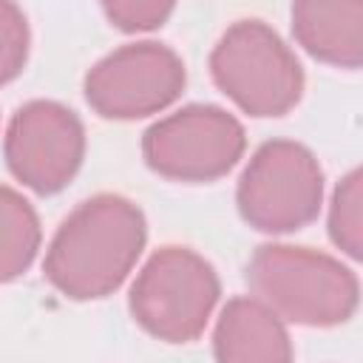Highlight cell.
Here are the masks:
<instances>
[{"label":"cell","mask_w":363,"mask_h":363,"mask_svg":"<svg viewBox=\"0 0 363 363\" xmlns=\"http://www.w3.org/2000/svg\"><path fill=\"white\" fill-rule=\"evenodd\" d=\"M221 295L213 264L190 247H162L139 269L128 306L133 320L156 340H196Z\"/></svg>","instance_id":"obj_4"},{"label":"cell","mask_w":363,"mask_h":363,"mask_svg":"<svg viewBox=\"0 0 363 363\" xmlns=\"http://www.w3.org/2000/svg\"><path fill=\"white\" fill-rule=\"evenodd\" d=\"M235 204L258 233H295L318 218L323 204V170L309 147L292 139L264 142L247 162Z\"/></svg>","instance_id":"obj_5"},{"label":"cell","mask_w":363,"mask_h":363,"mask_svg":"<svg viewBox=\"0 0 363 363\" xmlns=\"http://www.w3.org/2000/svg\"><path fill=\"white\" fill-rule=\"evenodd\" d=\"M255 298L298 326L346 323L360 303L357 275L340 258L309 247L261 244L244 269Z\"/></svg>","instance_id":"obj_2"},{"label":"cell","mask_w":363,"mask_h":363,"mask_svg":"<svg viewBox=\"0 0 363 363\" xmlns=\"http://www.w3.org/2000/svg\"><path fill=\"white\" fill-rule=\"evenodd\" d=\"M147 241L142 210L116 193L77 204L57 227L43 272L71 301H96L116 292L136 267Z\"/></svg>","instance_id":"obj_1"},{"label":"cell","mask_w":363,"mask_h":363,"mask_svg":"<svg viewBox=\"0 0 363 363\" xmlns=\"http://www.w3.org/2000/svg\"><path fill=\"white\" fill-rule=\"evenodd\" d=\"M187 82L182 57L153 40L102 57L85 74V99L102 119H142L173 105Z\"/></svg>","instance_id":"obj_7"},{"label":"cell","mask_w":363,"mask_h":363,"mask_svg":"<svg viewBox=\"0 0 363 363\" xmlns=\"http://www.w3.org/2000/svg\"><path fill=\"white\" fill-rule=\"evenodd\" d=\"M111 26L119 31L136 34V31H153L167 23L173 14L176 0H99Z\"/></svg>","instance_id":"obj_14"},{"label":"cell","mask_w":363,"mask_h":363,"mask_svg":"<svg viewBox=\"0 0 363 363\" xmlns=\"http://www.w3.org/2000/svg\"><path fill=\"white\" fill-rule=\"evenodd\" d=\"M40 241V218L28 199L0 184V284L26 275L37 258Z\"/></svg>","instance_id":"obj_11"},{"label":"cell","mask_w":363,"mask_h":363,"mask_svg":"<svg viewBox=\"0 0 363 363\" xmlns=\"http://www.w3.org/2000/svg\"><path fill=\"white\" fill-rule=\"evenodd\" d=\"M292 34L298 45L335 68L363 62V0H292Z\"/></svg>","instance_id":"obj_9"},{"label":"cell","mask_w":363,"mask_h":363,"mask_svg":"<svg viewBox=\"0 0 363 363\" xmlns=\"http://www.w3.org/2000/svg\"><path fill=\"white\" fill-rule=\"evenodd\" d=\"M3 153L17 182L40 196H54L68 187L82 164L85 128L71 108L54 99H31L14 111Z\"/></svg>","instance_id":"obj_8"},{"label":"cell","mask_w":363,"mask_h":363,"mask_svg":"<svg viewBox=\"0 0 363 363\" xmlns=\"http://www.w3.org/2000/svg\"><path fill=\"white\" fill-rule=\"evenodd\" d=\"M244 125L218 105H187L142 136L145 164L170 182H216L244 156Z\"/></svg>","instance_id":"obj_6"},{"label":"cell","mask_w":363,"mask_h":363,"mask_svg":"<svg viewBox=\"0 0 363 363\" xmlns=\"http://www.w3.org/2000/svg\"><path fill=\"white\" fill-rule=\"evenodd\" d=\"M213 354L221 363H286L292 343L284 320L261 298H233L218 315Z\"/></svg>","instance_id":"obj_10"},{"label":"cell","mask_w":363,"mask_h":363,"mask_svg":"<svg viewBox=\"0 0 363 363\" xmlns=\"http://www.w3.org/2000/svg\"><path fill=\"white\" fill-rule=\"evenodd\" d=\"M28 20L14 0H0V85L17 79L28 60Z\"/></svg>","instance_id":"obj_13"},{"label":"cell","mask_w":363,"mask_h":363,"mask_svg":"<svg viewBox=\"0 0 363 363\" xmlns=\"http://www.w3.org/2000/svg\"><path fill=\"white\" fill-rule=\"evenodd\" d=\"M329 238L352 261L360 258V247H363V173L360 170H349L332 193Z\"/></svg>","instance_id":"obj_12"},{"label":"cell","mask_w":363,"mask_h":363,"mask_svg":"<svg viewBox=\"0 0 363 363\" xmlns=\"http://www.w3.org/2000/svg\"><path fill=\"white\" fill-rule=\"evenodd\" d=\"M218 91L250 116H284L303 96V68L275 28L261 20L233 23L210 54Z\"/></svg>","instance_id":"obj_3"}]
</instances>
